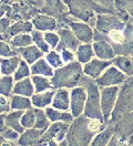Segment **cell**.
<instances>
[{"label":"cell","mask_w":133,"mask_h":146,"mask_svg":"<svg viewBox=\"0 0 133 146\" xmlns=\"http://www.w3.org/2000/svg\"><path fill=\"white\" fill-rule=\"evenodd\" d=\"M87 98H88V93L84 86L78 85L71 89L70 112L74 117H78L84 113Z\"/></svg>","instance_id":"cell-10"},{"label":"cell","mask_w":133,"mask_h":146,"mask_svg":"<svg viewBox=\"0 0 133 146\" xmlns=\"http://www.w3.org/2000/svg\"><path fill=\"white\" fill-rule=\"evenodd\" d=\"M100 89H101V110L104 117V122L108 123L115 108L120 86L114 85V86H104Z\"/></svg>","instance_id":"cell-7"},{"label":"cell","mask_w":133,"mask_h":146,"mask_svg":"<svg viewBox=\"0 0 133 146\" xmlns=\"http://www.w3.org/2000/svg\"><path fill=\"white\" fill-rule=\"evenodd\" d=\"M93 58H96V53L92 43H81L76 51V59L81 64L88 63Z\"/></svg>","instance_id":"cell-25"},{"label":"cell","mask_w":133,"mask_h":146,"mask_svg":"<svg viewBox=\"0 0 133 146\" xmlns=\"http://www.w3.org/2000/svg\"><path fill=\"white\" fill-rule=\"evenodd\" d=\"M21 124L25 128H32L35 127V108L29 109L23 112L21 116Z\"/></svg>","instance_id":"cell-36"},{"label":"cell","mask_w":133,"mask_h":146,"mask_svg":"<svg viewBox=\"0 0 133 146\" xmlns=\"http://www.w3.org/2000/svg\"><path fill=\"white\" fill-rule=\"evenodd\" d=\"M70 123L65 122H53L48 129L44 132L38 145H59V143L65 139Z\"/></svg>","instance_id":"cell-6"},{"label":"cell","mask_w":133,"mask_h":146,"mask_svg":"<svg viewBox=\"0 0 133 146\" xmlns=\"http://www.w3.org/2000/svg\"><path fill=\"white\" fill-rule=\"evenodd\" d=\"M44 39H45L47 43L49 44V46L51 48V50L57 49L59 43H60V36L55 31H47V32H44Z\"/></svg>","instance_id":"cell-38"},{"label":"cell","mask_w":133,"mask_h":146,"mask_svg":"<svg viewBox=\"0 0 133 146\" xmlns=\"http://www.w3.org/2000/svg\"><path fill=\"white\" fill-rule=\"evenodd\" d=\"M126 145L133 146V133L130 135V136L128 137V143H126Z\"/></svg>","instance_id":"cell-43"},{"label":"cell","mask_w":133,"mask_h":146,"mask_svg":"<svg viewBox=\"0 0 133 146\" xmlns=\"http://www.w3.org/2000/svg\"><path fill=\"white\" fill-rule=\"evenodd\" d=\"M17 51L19 55L30 65L33 64L35 61H38L39 59L43 58L45 55L43 51L40 50L35 44H31V46H28L26 48H20V49H18Z\"/></svg>","instance_id":"cell-19"},{"label":"cell","mask_w":133,"mask_h":146,"mask_svg":"<svg viewBox=\"0 0 133 146\" xmlns=\"http://www.w3.org/2000/svg\"><path fill=\"white\" fill-rule=\"evenodd\" d=\"M31 79H32V82L35 85V93L53 89L51 78L42 76V75H31Z\"/></svg>","instance_id":"cell-30"},{"label":"cell","mask_w":133,"mask_h":146,"mask_svg":"<svg viewBox=\"0 0 133 146\" xmlns=\"http://www.w3.org/2000/svg\"><path fill=\"white\" fill-rule=\"evenodd\" d=\"M11 111V104H10V98L1 95L0 96V112L2 113H8Z\"/></svg>","instance_id":"cell-41"},{"label":"cell","mask_w":133,"mask_h":146,"mask_svg":"<svg viewBox=\"0 0 133 146\" xmlns=\"http://www.w3.org/2000/svg\"><path fill=\"white\" fill-rule=\"evenodd\" d=\"M57 51L60 52V54H61L64 63H70L72 61L77 60V59H76V52L71 51L69 49H60V50H57Z\"/></svg>","instance_id":"cell-40"},{"label":"cell","mask_w":133,"mask_h":146,"mask_svg":"<svg viewBox=\"0 0 133 146\" xmlns=\"http://www.w3.org/2000/svg\"><path fill=\"white\" fill-rule=\"evenodd\" d=\"M113 64L119 68L126 76H133V56L116 55L113 59Z\"/></svg>","instance_id":"cell-26"},{"label":"cell","mask_w":133,"mask_h":146,"mask_svg":"<svg viewBox=\"0 0 133 146\" xmlns=\"http://www.w3.org/2000/svg\"><path fill=\"white\" fill-rule=\"evenodd\" d=\"M35 127L39 128V129H44L47 131L48 127L51 124V121L49 119L45 110L44 109H39V108H35Z\"/></svg>","instance_id":"cell-32"},{"label":"cell","mask_w":133,"mask_h":146,"mask_svg":"<svg viewBox=\"0 0 133 146\" xmlns=\"http://www.w3.org/2000/svg\"><path fill=\"white\" fill-rule=\"evenodd\" d=\"M114 129L111 125L106 124V127L102 129L100 133H98L94 136V138L91 142V145L93 146H104L109 145V142L111 141V138L114 134Z\"/></svg>","instance_id":"cell-28"},{"label":"cell","mask_w":133,"mask_h":146,"mask_svg":"<svg viewBox=\"0 0 133 146\" xmlns=\"http://www.w3.org/2000/svg\"><path fill=\"white\" fill-rule=\"evenodd\" d=\"M10 104H11V110L15 111H27L33 108L31 98L19 94H12L10 96Z\"/></svg>","instance_id":"cell-27"},{"label":"cell","mask_w":133,"mask_h":146,"mask_svg":"<svg viewBox=\"0 0 133 146\" xmlns=\"http://www.w3.org/2000/svg\"><path fill=\"white\" fill-rule=\"evenodd\" d=\"M12 22H13V20L10 17H1V20H0V31H1V33L6 32Z\"/></svg>","instance_id":"cell-42"},{"label":"cell","mask_w":133,"mask_h":146,"mask_svg":"<svg viewBox=\"0 0 133 146\" xmlns=\"http://www.w3.org/2000/svg\"><path fill=\"white\" fill-rule=\"evenodd\" d=\"M68 6L69 13L72 18L89 23L96 28L97 16L100 13H113L112 11L102 7L94 0H63Z\"/></svg>","instance_id":"cell-1"},{"label":"cell","mask_w":133,"mask_h":146,"mask_svg":"<svg viewBox=\"0 0 133 146\" xmlns=\"http://www.w3.org/2000/svg\"><path fill=\"white\" fill-rule=\"evenodd\" d=\"M15 78L13 75H1L0 80V92L1 95L10 98L13 94V86H15Z\"/></svg>","instance_id":"cell-31"},{"label":"cell","mask_w":133,"mask_h":146,"mask_svg":"<svg viewBox=\"0 0 133 146\" xmlns=\"http://www.w3.org/2000/svg\"><path fill=\"white\" fill-rule=\"evenodd\" d=\"M79 85L84 86L88 93L87 104L83 114L90 119H99L104 121L101 110V89L97 84L96 80L83 74Z\"/></svg>","instance_id":"cell-3"},{"label":"cell","mask_w":133,"mask_h":146,"mask_svg":"<svg viewBox=\"0 0 133 146\" xmlns=\"http://www.w3.org/2000/svg\"><path fill=\"white\" fill-rule=\"evenodd\" d=\"M112 64L113 60H102L99 58H93L88 63L83 64V73L96 80Z\"/></svg>","instance_id":"cell-12"},{"label":"cell","mask_w":133,"mask_h":146,"mask_svg":"<svg viewBox=\"0 0 133 146\" xmlns=\"http://www.w3.org/2000/svg\"><path fill=\"white\" fill-rule=\"evenodd\" d=\"M133 111V76H129L125 82L120 85L119 96L115 104V108L112 112V115L108 123H112L122 116L125 113ZM106 123V124H108Z\"/></svg>","instance_id":"cell-5"},{"label":"cell","mask_w":133,"mask_h":146,"mask_svg":"<svg viewBox=\"0 0 133 146\" xmlns=\"http://www.w3.org/2000/svg\"><path fill=\"white\" fill-rule=\"evenodd\" d=\"M57 32L60 36V43L55 50H60V49H69L71 51L76 52L78 50L80 43V40L77 38V36L73 33V31L67 26H62L60 27Z\"/></svg>","instance_id":"cell-11"},{"label":"cell","mask_w":133,"mask_h":146,"mask_svg":"<svg viewBox=\"0 0 133 146\" xmlns=\"http://www.w3.org/2000/svg\"><path fill=\"white\" fill-rule=\"evenodd\" d=\"M44 129H39V128H26L23 133L20 134V137L18 139V145L30 146V145H38L41 141V138L44 134Z\"/></svg>","instance_id":"cell-16"},{"label":"cell","mask_w":133,"mask_h":146,"mask_svg":"<svg viewBox=\"0 0 133 146\" xmlns=\"http://www.w3.org/2000/svg\"><path fill=\"white\" fill-rule=\"evenodd\" d=\"M71 101V89L68 88H59L55 89L51 106L61 111H70Z\"/></svg>","instance_id":"cell-15"},{"label":"cell","mask_w":133,"mask_h":146,"mask_svg":"<svg viewBox=\"0 0 133 146\" xmlns=\"http://www.w3.org/2000/svg\"><path fill=\"white\" fill-rule=\"evenodd\" d=\"M114 7V12L116 10L125 11L133 18V0H115Z\"/></svg>","instance_id":"cell-37"},{"label":"cell","mask_w":133,"mask_h":146,"mask_svg":"<svg viewBox=\"0 0 133 146\" xmlns=\"http://www.w3.org/2000/svg\"><path fill=\"white\" fill-rule=\"evenodd\" d=\"M1 50H0V55L1 58H10V56H15V55H19L18 51L16 49H13L11 44L7 42V41H2L1 40Z\"/></svg>","instance_id":"cell-39"},{"label":"cell","mask_w":133,"mask_h":146,"mask_svg":"<svg viewBox=\"0 0 133 146\" xmlns=\"http://www.w3.org/2000/svg\"><path fill=\"white\" fill-rule=\"evenodd\" d=\"M35 93V85L32 82L31 76L22 79L20 81H16L15 86H13V94H19V95H23L31 98Z\"/></svg>","instance_id":"cell-22"},{"label":"cell","mask_w":133,"mask_h":146,"mask_svg":"<svg viewBox=\"0 0 133 146\" xmlns=\"http://www.w3.org/2000/svg\"><path fill=\"white\" fill-rule=\"evenodd\" d=\"M25 111H15L11 110L8 113H2L1 114V122H3L8 127L13 128L20 134L25 132L26 128L21 124V116Z\"/></svg>","instance_id":"cell-17"},{"label":"cell","mask_w":133,"mask_h":146,"mask_svg":"<svg viewBox=\"0 0 133 146\" xmlns=\"http://www.w3.org/2000/svg\"><path fill=\"white\" fill-rule=\"evenodd\" d=\"M35 30H40L42 32L55 31L60 28V23L55 18H53L45 13H39L31 20Z\"/></svg>","instance_id":"cell-14"},{"label":"cell","mask_w":133,"mask_h":146,"mask_svg":"<svg viewBox=\"0 0 133 146\" xmlns=\"http://www.w3.org/2000/svg\"><path fill=\"white\" fill-rule=\"evenodd\" d=\"M31 75L32 74H31V66H30V64L22 59L20 64H19V66H18V69L16 70V72L13 73L15 81H20V80L29 78Z\"/></svg>","instance_id":"cell-35"},{"label":"cell","mask_w":133,"mask_h":146,"mask_svg":"<svg viewBox=\"0 0 133 146\" xmlns=\"http://www.w3.org/2000/svg\"><path fill=\"white\" fill-rule=\"evenodd\" d=\"M12 1H13V0H1V3H9V5H10Z\"/></svg>","instance_id":"cell-44"},{"label":"cell","mask_w":133,"mask_h":146,"mask_svg":"<svg viewBox=\"0 0 133 146\" xmlns=\"http://www.w3.org/2000/svg\"><path fill=\"white\" fill-rule=\"evenodd\" d=\"M45 113L48 115L49 119L51 121V123L53 122H65V123H71L74 116L72 115L70 111H61V110L54 109L51 105L45 108Z\"/></svg>","instance_id":"cell-23"},{"label":"cell","mask_w":133,"mask_h":146,"mask_svg":"<svg viewBox=\"0 0 133 146\" xmlns=\"http://www.w3.org/2000/svg\"><path fill=\"white\" fill-rule=\"evenodd\" d=\"M22 58L20 55H15L10 58H1L0 59V71L1 75H13L21 62Z\"/></svg>","instance_id":"cell-21"},{"label":"cell","mask_w":133,"mask_h":146,"mask_svg":"<svg viewBox=\"0 0 133 146\" xmlns=\"http://www.w3.org/2000/svg\"><path fill=\"white\" fill-rule=\"evenodd\" d=\"M31 66V74L32 75H42V76H48L52 78L54 74V69L50 65V63L45 60V58H41L38 61H35Z\"/></svg>","instance_id":"cell-24"},{"label":"cell","mask_w":133,"mask_h":146,"mask_svg":"<svg viewBox=\"0 0 133 146\" xmlns=\"http://www.w3.org/2000/svg\"><path fill=\"white\" fill-rule=\"evenodd\" d=\"M55 93V89H50L43 92H38L35 93L31 96V101L33 104V108H39V109H45L52 104L53 96Z\"/></svg>","instance_id":"cell-20"},{"label":"cell","mask_w":133,"mask_h":146,"mask_svg":"<svg viewBox=\"0 0 133 146\" xmlns=\"http://www.w3.org/2000/svg\"><path fill=\"white\" fill-rule=\"evenodd\" d=\"M90 117L84 114L80 115L70 123L65 139L69 145H91L92 139L97 135L90 127Z\"/></svg>","instance_id":"cell-4"},{"label":"cell","mask_w":133,"mask_h":146,"mask_svg":"<svg viewBox=\"0 0 133 146\" xmlns=\"http://www.w3.org/2000/svg\"><path fill=\"white\" fill-rule=\"evenodd\" d=\"M67 27H69L77 36L81 43H93L94 41V28H92L89 23L80 21L70 17L67 21Z\"/></svg>","instance_id":"cell-9"},{"label":"cell","mask_w":133,"mask_h":146,"mask_svg":"<svg viewBox=\"0 0 133 146\" xmlns=\"http://www.w3.org/2000/svg\"><path fill=\"white\" fill-rule=\"evenodd\" d=\"M31 36H32V39H33V44H35L40 50H42L44 53H48L51 50V48L49 46V44L47 43V41L44 39V32L35 29L31 32Z\"/></svg>","instance_id":"cell-33"},{"label":"cell","mask_w":133,"mask_h":146,"mask_svg":"<svg viewBox=\"0 0 133 146\" xmlns=\"http://www.w3.org/2000/svg\"><path fill=\"white\" fill-rule=\"evenodd\" d=\"M93 49L96 58L102 59V60H113L116 54L112 44L106 40H98L93 41Z\"/></svg>","instance_id":"cell-18"},{"label":"cell","mask_w":133,"mask_h":146,"mask_svg":"<svg viewBox=\"0 0 133 146\" xmlns=\"http://www.w3.org/2000/svg\"><path fill=\"white\" fill-rule=\"evenodd\" d=\"M128 78L129 76H126L119 68H116L114 64H112L98 79H96V82L100 88L114 86V85L120 86L125 82Z\"/></svg>","instance_id":"cell-8"},{"label":"cell","mask_w":133,"mask_h":146,"mask_svg":"<svg viewBox=\"0 0 133 146\" xmlns=\"http://www.w3.org/2000/svg\"><path fill=\"white\" fill-rule=\"evenodd\" d=\"M83 74V64H81L79 61L74 60L70 63H65L61 68L54 70V74L51 78L53 89H72L78 86Z\"/></svg>","instance_id":"cell-2"},{"label":"cell","mask_w":133,"mask_h":146,"mask_svg":"<svg viewBox=\"0 0 133 146\" xmlns=\"http://www.w3.org/2000/svg\"><path fill=\"white\" fill-rule=\"evenodd\" d=\"M33 23L30 20H17L11 23L9 29L1 33V40L9 42L11 38L20 33H31L33 31Z\"/></svg>","instance_id":"cell-13"},{"label":"cell","mask_w":133,"mask_h":146,"mask_svg":"<svg viewBox=\"0 0 133 146\" xmlns=\"http://www.w3.org/2000/svg\"><path fill=\"white\" fill-rule=\"evenodd\" d=\"M44 58H45V60L50 63V65L52 66L54 70L58 69V68H61L62 65L65 64L64 61H63V59H62L61 54H60V52H58L55 49H52L48 53H45Z\"/></svg>","instance_id":"cell-34"},{"label":"cell","mask_w":133,"mask_h":146,"mask_svg":"<svg viewBox=\"0 0 133 146\" xmlns=\"http://www.w3.org/2000/svg\"><path fill=\"white\" fill-rule=\"evenodd\" d=\"M9 43L13 49L18 50L20 48H26L28 46L33 44V39H32V36L29 33H20V35L12 36Z\"/></svg>","instance_id":"cell-29"}]
</instances>
